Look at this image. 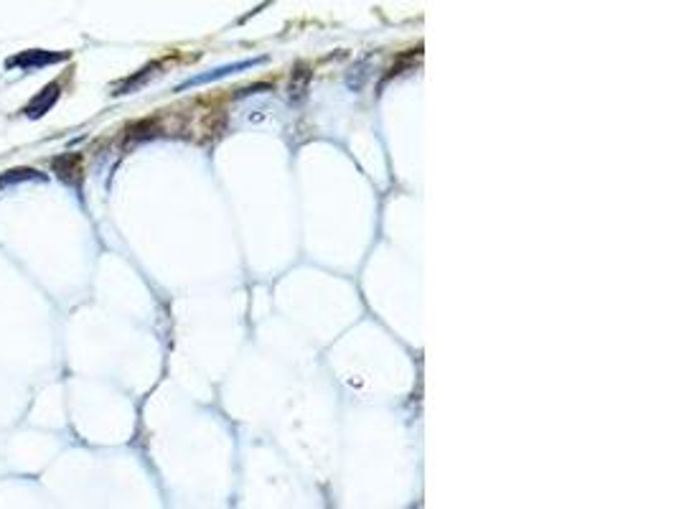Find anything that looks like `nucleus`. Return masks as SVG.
Returning a JSON list of instances; mask_svg holds the SVG:
<instances>
[{"instance_id":"1","label":"nucleus","mask_w":679,"mask_h":509,"mask_svg":"<svg viewBox=\"0 0 679 509\" xmlns=\"http://www.w3.org/2000/svg\"><path fill=\"white\" fill-rule=\"evenodd\" d=\"M69 54H51V51H39V49H31V51L16 54L6 61V66H21V69H39V66H49L56 64L61 59H66Z\"/></svg>"},{"instance_id":"2","label":"nucleus","mask_w":679,"mask_h":509,"mask_svg":"<svg viewBox=\"0 0 679 509\" xmlns=\"http://www.w3.org/2000/svg\"><path fill=\"white\" fill-rule=\"evenodd\" d=\"M56 100H59V82H51L46 89H44V92L36 94L34 100L26 105L24 112L29 117H41V115H46V112L51 110L54 105H56Z\"/></svg>"},{"instance_id":"3","label":"nucleus","mask_w":679,"mask_h":509,"mask_svg":"<svg viewBox=\"0 0 679 509\" xmlns=\"http://www.w3.org/2000/svg\"><path fill=\"white\" fill-rule=\"evenodd\" d=\"M260 61H262V59H252V61H239V64H232V66H221V69H214V71H209V74L193 76V79H188L186 84H181L178 89H186V87H196V84H203V82H214V79H219V76L234 74V71H239V69H250V66L260 64Z\"/></svg>"},{"instance_id":"4","label":"nucleus","mask_w":679,"mask_h":509,"mask_svg":"<svg viewBox=\"0 0 679 509\" xmlns=\"http://www.w3.org/2000/svg\"><path fill=\"white\" fill-rule=\"evenodd\" d=\"M51 166L64 183H76V178H79V156H76V153L61 156V158H54Z\"/></svg>"},{"instance_id":"5","label":"nucleus","mask_w":679,"mask_h":509,"mask_svg":"<svg viewBox=\"0 0 679 509\" xmlns=\"http://www.w3.org/2000/svg\"><path fill=\"white\" fill-rule=\"evenodd\" d=\"M29 178H39V173L31 168H13V171H8V173L0 176V183L8 186L11 181H29Z\"/></svg>"}]
</instances>
